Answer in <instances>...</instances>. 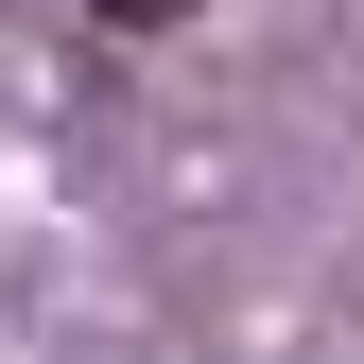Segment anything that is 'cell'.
Wrapping results in <instances>:
<instances>
[{
	"label": "cell",
	"instance_id": "6da1fadb",
	"mask_svg": "<svg viewBox=\"0 0 364 364\" xmlns=\"http://www.w3.org/2000/svg\"><path fill=\"white\" fill-rule=\"evenodd\" d=\"M87 18H105V35H173L191 0H87Z\"/></svg>",
	"mask_w": 364,
	"mask_h": 364
}]
</instances>
